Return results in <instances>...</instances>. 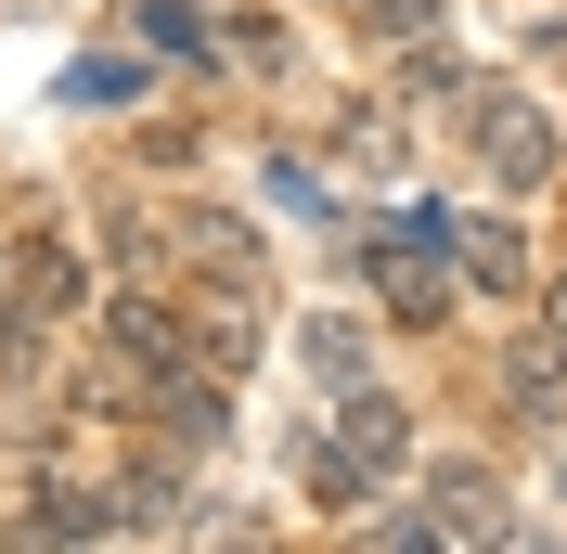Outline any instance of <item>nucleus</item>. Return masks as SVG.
I'll return each instance as SVG.
<instances>
[{
    "mask_svg": "<svg viewBox=\"0 0 567 554\" xmlns=\"http://www.w3.org/2000/svg\"><path fill=\"white\" fill-rule=\"evenodd\" d=\"M452 130H464V155H477V181H491V194H542V181L567 168L555 104H542V91H516V78H464Z\"/></svg>",
    "mask_w": 567,
    "mask_h": 554,
    "instance_id": "obj_1",
    "label": "nucleus"
},
{
    "mask_svg": "<svg viewBox=\"0 0 567 554\" xmlns=\"http://www.w3.org/2000/svg\"><path fill=\"white\" fill-rule=\"evenodd\" d=\"M413 516L439 529V542H464V554H516V490H503L491 464H464V451H439L413 478Z\"/></svg>",
    "mask_w": 567,
    "mask_h": 554,
    "instance_id": "obj_2",
    "label": "nucleus"
},
{
    "mask_svg": "<svg viewBox=\"0 0 567 554\" xmlns=\"http://www.w3.org/2000/svg\"><path fill=\"white\" fill-rule=\"evenodd\" d=\"M168 245H181V271H194V284L271 297V245H258V233H246L233 207H207V194H194V207H168Z\"/></svg>",
    "mask_w": 567,
    "mask_h": 554,
    "instance_id": "obj_3",
    "label": "nucleus"
},
{
    "mask_svg": "<svg viewBox=\"0 0 567 554\" xmlns=\"http://www.w3.org/2000/svg\"><path fill=\"white\" fill-rule=\"evenodd\" d=\"M503 413L542 425V439H567V336L555 322H516V336H503Z\"/></svg>",
    "mask_w": 567,
    "mask_h": 554,
    "instance_id": "obj_4",
    "label": "nucleus"
},
{
    "mask_svg": "<svg viewBox=\"0 0 567 554\" xmlns=\"http://www.w3.org/2000/svg\"><path fill=\"white\" fill-rule=\"evenodd\" d=\"M322 142H336V168H349V181H413V130H400V104H336Z\"/></svg>",
    "mask_w": 567,
    "mask_h": 554,
    "instance_id": "obj_5",
    "label": "nucleus"
},
{
    "mask_svg": "<svg viewBox=\"0 0 567 554\" xmlns=\"http://www.w3.org/2000/svg\"><path fill=\"white\" fill-rule=\"evenodd\" d=\"M439 245H452V271L477 284V297H529V233H516V219H464V207H452Z\"/></svg>",
    "mask_w": 567,
    "mask_h": 554,
    "instance_id": "obj_6",
    "label": "nucleus"
},
{
    "mask_svg": "<svg viewBox=\"0 0 567 554\" xmlns=\"http://www.w3.org/2000/svg\"><path fill=\"white\" fill-rule=\"evenodd\" d=\"M336 439H349L361 478H400V464H413V413H400L388 387H349V400H336Z\"/></svg>",
    "mask_w": 567,
    "mask_h": 554,
    "instance_id": "obj_7",
    "label": "nucleus"
},
{
    "mask_svg": "<svg viewBox=\"0 0 567 554\" xmlns=\"http://www.w3.org/2000/svg\"><path fill=\"white\" fill-rule=\"evenodd\" d=\"M297 375H310L322 400H349V387H374V336H361L349 310H310L297 322Z\"/></svg>",
    "mask_w": 567,
    "mask_h": 554,
    "instance_id": "obj_8",
    "label": "nucleus"
},
{
    "mask_svg": "<svg viewBox=\"0 0 567 554\" xmlns=\"http://www.w3.org/2000/svg\"><path fill=\"white\" fill-rule=\"evenodd\" d=\"M142 52H168V65H219V39H233V13H207V0H130Z\"/></svg>",
    "mask_w": 567,
    "mask_h": 554,
    "instance_id": "obj_9",
    "label": "nucleus"
},
{
    "mask_svg": "<svg viewBox=\"0 0 567 554\" xmlns=\"http://www.w3.org/2000/svg\"><path fill=\"white\" fill-rule=\"evenodd\" d=\"M142 91H155L142 52H78V65L52 78V104H65V116H116V104H142Z\"/></svg>",
    "mask_w": 567,
    "mask_h": 554,
    "instance_id": "obj_10",
    "label": "nucleus"
},
{
    "mask_svg": "<svg viewBox=\"0 0 567 554\" xmlns=\"http://www.w3.org/2000/svg\"><path fill=\"white\" fill-rule=\"evenodd\" d=\"M91 284H78V245H27L13 258V322H65Z\"/></svg>",
    "mask_w": 567,
    "mask_h": 554,
    "instance_id": "obj_11",
    "label": "nucleus"
},
{
    "mask_svg": "<svg viewBox=\"0 0 567 554\" xmlns=\"http://www.w3.org/2000/svg\"><path fill=\"white\" fill-rule=\"evenodd\" d=\"M374 52H413V39H452V0H349Z\"/></svg>",
    "mask_w": 567,
    "mask_h": 554,
    "instance_id": "obj_12",
    "label": "nucleus"
},
{
    "mask_svg": "<svg viewBox=\"0 0 567 554\" xmlns=\"http://www.w3.org/2000/svg\"><path fill=\"white\" fill-rule=\"evenodd\" d=\"M258 181H271V207H310V233H349V219H336V181H322L310 155H271Z\"/></svg>",
    "mask_w": 567,
    "mask_h": 554,
    "instance_id": "obj_13",
    "label": "nucleus"
},
{
    "mask_svg": "<svg viewBox=\"0 0 567 554\" xmlns=\"http://www.w3.org/2000/svg\"><path fill=\"white\" fill-rule=\"evenodd\" d=\"M374 554H452V542H439V529H425V516H400V529H388V542H374Z\"/></svg>",
    "mask_w": 567,
    "mask_h": 554,
    "instance_id": "obj_14",
    "label": "nucleus"
},
{
    "mask_svg": "<svg viewBox=\"0 0 567 554\" xmlns=\"http://www.w3.org/2000/svg\"><path fill=\"white\" fill-rule=\"evenodd\" d=\"M542 322H555V336H567V284H542Z\"/></svg>",
    "mask_w": 567,
    "mask_h": 554,
    "instance_id": "obj_15",
    "label": "nucleus"
},
{
    "mask_svg": "<svg viewBox=\"0 0 567 554\" xmlns=\"http://www.w3.org/2000/svg\"><path fill=\"white\" fill-rule=\"evenodd\" d=\"M219 554H284V542H219Z\"/></svg>",
    "mask_w": 567,
    "mask_h": 554,
    "instance_id": "obj_16",
    "label": "nucleus"
}]
</instances>
